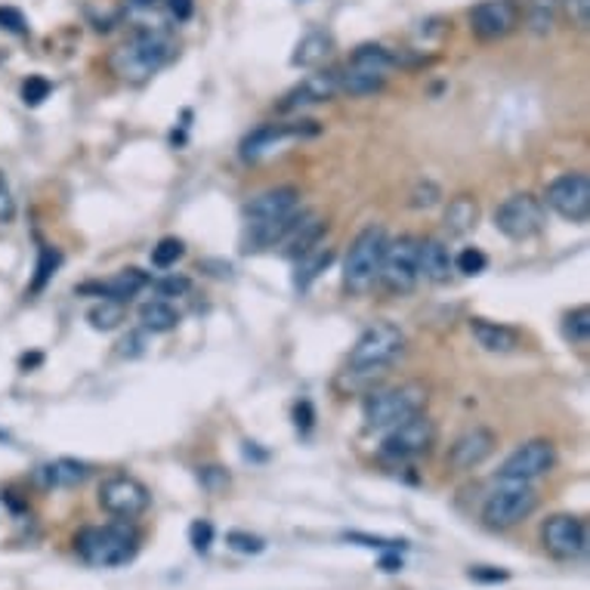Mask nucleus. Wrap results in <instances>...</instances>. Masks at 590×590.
<instances>
[{
	"label": "nucleus",
	"instance_id": "obj_1",
	"mask_svg": "<svg viewBox=\"0 0 590 590\" xmlns=\"http://www.w3.org/2000/svg\"><path fill=\"white\" fill-rule=\"evenodd\" d=\"M300 213V192L294 186H276L245 204V251L276 247Z\"/></svg>",
	"mask_w": 590,
	"mask_h": 590
},
{
	"label": "nucleus",
	"instance_id": "obj_2",
	"mask_svg": "<svg viewBox=\"0 0 590 590\" xmlns=\"http://www.w3.org/2000/svg\"><path fill=\"white\" fill-rule=\"evenodd\" d=\"M177 44L162 29H140L109 53V71L124 84H146L174 59Z\"/></svg>",
	"mask_w": 590,
	"mask_h": 590
},
{
	"label": "nucleus",
	"instance_id": "obj_3",
	"mask_svg": "<svg viewBox=\"0 0 590 590\" xmlns=\"http://www.w3.org/2000/svg\"><path fill=\"white\" fill-rule=\"evenodd\" d=\"M75 554L93 569L127 566L140 554V532L124 520L105 525H84L75 535Z\"/></svg>",
	"mask_w": 590,
	"mask_h": 590
},
{
	"label": "nucleus",
	"instance_id": "obj_4",
	"mask_svg": "<svg viewBox=\"0 0 590 590\" xmlns=\"http://www.w3.org/2000/svg\"><path fill=\"white\" fill-rule=\"evenodd\" d=\"M405 353V334L393 322H375L359 334L356 346L349 349L346 375L349 378H371L383 375L399 356Z\"/></svg>",
	"mask_w": 590,
	"mask_h": 590
},
{
	"label": "nucleus",
	"instance_id": "obj_5",
	"mask_svg": "<svg viewBox=\"0 0 590 590\" xmlns=\"http://www.w3.org/2000/svg\"><path fill=\"white\" fill-rule=\"evenodd\" d=\"M387 242H390V238H387L383 226H365V230L353 238V245L346 251L344 260V291L361 297L378 285Z\"/></svg>",
	"mask_w": 590,
	"mask_h": 590
},
{
	"label": "nucleus",
	"instance_id": "obj_6",
	"mask_svg": "<svg viewBox=\"0 0 590 590\" xmlns=\"http://www.w3.org/2000/svg\"><path fill=\"white\" fill-rule=\"evenodd\" d=\"M426 405V387L411 380V383H399L390 390H378L365 399L361 405V418L368 430H390V426L409 421L414 414H421Z\"/></svg>",
	"mask_w": 590,
	"mask_h": 590
},
{
	"label": "nucleus",
	"instance_id": "obj_7",
	"mask_svg": "<svg viewBox=\"0 0 590 590\" xmlns=\"http://www.w3.org/2000/svg\"><path fill=\"white\" fill-rule=\"evenodd\" d=\"M504 486H498L486 504H482V525L492 528V532H508L513 525L525 523L535 510H538V492L528 486V482H508L501 479Z\"/></svg>",
	"mask_w": 590,
	"mask_h": 590
},
{
	"label": "nucleus",
	"instance_id": "obj_8",
	"mask_svg": "<svg viewBox=\"0 0 590 590\" xmlns=\"http://www.w3.org/2000/svg\"><path fill=\"white\" fill-rule=\"evenodd\" d=\"M544 216H547V211H544L542 198H535L532 192H516V196H510L508 201L498 204L494 226L510 242H528L544 230Z\"/></svg>",
	"mask_w": 590,
	"mask_h": 590
},
{
	"label": "nucleus",
	"instance_id": "obj_9",
	"mask_svg": "<svg viewBox=\"0 0 590 590\" xmlns=\"http://www.w3.org/2000/svg\"><path fill=\"white\" fill-rule=\"evenodd\" d=\"M378 281L390 294H411L418 288L421 272H418V238L414 235H399L393 242H387Z\"/></svg>",
	"mask_w": 590,
	"mask_h": 590
},
{
	"label": "nucleus",
	"instance_id": "obj_10",
	"mask_svg": "<svg viewBox=\"0 0 590 590\" xmlns=\"http://www.w3.org/2000/svg\"><path fill=\"white\" fill-rule=\"evenodd\" d=\"M148 504H152V494L136 476H109L99 486V508L105 510L109 516H115V520L133 523V520H140L146 513Z\"/></svg>",
	"mask_w": 590,
	"mask_h": 590
},
{
	"label": "nucleus",
	"instance_id": "obj_11",
	"mask_svg": "<svg viewBox=\"0 0 590 590\" xmlns=\"http://www.w3.org/2000/svg\"><path fill=\"white\" fill-rule=\"evenodd\" d=\"M433 445H436V424L421 411L409 421L390 426V433L383 436V445H380V455L399 464V460L421 458Z\"/></svg>",
	"mask_w": 590,
	"mask_h": 590
},
{
	"label": "nucleus",
	"instance_id": "obj_12",
	"mask_svg": "<svg viewBox=\"0 0 590 590\" xmlns=\"http://www.w3.org/2000/svg\"><path fill=\"white\" fill-rule=\"evenodd\" d=\"M544 201L554 213H559L569 223H588L590 220V180L588 174L572 170V174H559L557 180L547 182Z\"/></svg>",
	"mask_w": 590,
	"mask_h": 590
},
{
	"label": "nucleus",
	"instance_id": "obj_13",
	"mask_svg": "<svg viewBox=\"0 0 590 590\" xmlns=\"http://www.w3.org/2000/svg\"><path fill=\"white\" fill-rule=\"evenodd\" d=\"M557 464V448L547 439H528L516 452H510L508 460L501 464L498 476L508 482H532L538 476H547Z\"/></svg>",
	"mask_w": 590,
	"mask_h": 590
},
{
	"label": "nucleus",
	"instance_id": "obj_14",
	"mask_svg": "<svg viewBox=\"0 0 590 590\" xmlns=\"http://www.w3.org/2000/svg\"><path fill=\"white\" fill-rule=\"evenodd\" d=\"M542 542L550 557L569 563L588 550V525L572 513H557L542 525Z\"/></svg>",
	"mask_w": 590,
	"mask_h": 590
},
{
	"label": "nucleus",
	"instance_id": "obj_15",
	"mask_svg": "<svg viewBox=\"0 0 590 590\" xmlns=\"http://www.w3.org/2000/svg\"><path fill=\"white\" fill-rule=\"evenodd\" d=\"M516 25H520L516 0H482L470 10V32L486 44L508 37L510 32H516Z\"/></svg>",
	"mask_w": 590,
	"mask_h": 590
},
{
	"label": "nucleus",
	"instance_id": "obj_16",
	"mask_svg": "<svg viewBox=\"0 0 590 590\" xmlns=\"http://www.w3.org/2000/svg\"><path fill=\"white\" fill-rule=\"evenodd\" d=\"M494 448H498V436H494L489 426H474L467 433H460L455 445L448 448V458L445 464L452 467V474H470L476 467H482L486 460L492 458Z\"/></svg>",
	"mask_w": 590,
	"mask_h": 590
},
{
	"label": "nucleus",
	"instance_id": "obj_17",
	"mask_svg": "<svg viewBox=\"0 0 590 590\" xmlns=\"http://www.w3.org/2000/svg\"><path fill=\"white\" fill-rule=\"evenodd\" d=\"M319 133V124L315 121H281V124H260L257 131H251L242 140V158L245 162H257L266 152L285 143V140H297V136H312Z\"/></svg>",
	"mask_w": 590,
	"mask_h": 590
},
{
	"label": "nucleus",
	"instance_id": "obj_18",
	"mask_svg": "<svg viewBox=\"0 0 590 590\" xmlns=\"http://www.w3.org/2000/svg\"><path fill=\"white\" fill-rule=\"evenodd\" d=\"M341 93V71L325 68V71H312L303 81L294 84L285 99H281V112H300V109H310L319 102H329Z\"/></svg>",
	"mask_w": 590,
	"mask_h": 590
},
{
	"label": "nucleus",
	"instance_id": "obj_19",
	"mask_svg": "<svg viewBox=\"0 0 590 590\" xmlns=\"http://www.w3.org/2000/svg\"><path fill=\"white\" fill-rule=\"evenodd\" d=\"M325 230H329V226H325V220H322L319 213L300 211L294 216V223L288 226V232L281 235V242L276 247H279L285 257L297 260V257L310 254L312 247H319V242H322Z\"/></svg>",
	"mask_w": 590,
	"mask_h": 590
},
{
	"label": "nucleus",
	"instance_id": "obj_20",
	"mask_svg": "<svg viewBox=\"0 0 590 590\" xmlns=\"http://www.w3.org/2000/svg\"><path fill=\"white\" fill-rule=\"evenodd\" d=\"M418 272L421 279L433 281V285H445L455 272V257L439 238H424L418 242Z\"/></svg>",
	"mask_w": 590,
	"mask_h": 590
},
{
	"label": "nucleus",
	"instance_id": "obj_21",
	"mask_svg": "<svg viewBox=\"0 0 590 590\" xmlns=\"http://www.w3.org/2000/svg\"><path fill=\"white\" fill-rule=\"evenodd\" d=\"M143 288H148V276L136 266L121 269L115 279L99 281V285H81V294H99L102 300H115V303H127L140 294Z\"/></svg>",
	"mask_w": 590,
	"mask_h": 590
},
{
	"label": "nucleus",
	"instance_id": "obj_22",
	"mask_svg": "<svg viewBox=\"0 0 590 590\" xmlns=\"http://www.w3.org/2000/svg\"><path fill=\"white\" fill-rule=\"evenodd\" d=\"M470 334L486 353H513L520 346V331L492 319H470Z\"/></svg>",
	"mask_w": 590,
	"mask_h": 590
},
{
	"label": "nucleus",
	"instance_id": "obj_23",
	"mask_svg": "<svg viewBox=\"0 0 590 590\" xmlns=\"http://www.w3.org/2000/svg\"><path fill=\"white\" fill-rule=\"evenodd\" d=\"M87 476H90V467L75 458H59L47 464V467H41V479L49 489H75V486H81Z\"/></svg>",
	"mask_w": 590,
	"mask_h": 590
},
{
	"label": "nucleus",
	"instance_id": "obj_24",
	"mask_svg": "<svg viewBox=\"0 0 590 590\" xmlns=\"http://www.w3.org/2000/svg\"><path fill=\"white\" fill-rule=\"evenodd\" d=\"M334 49V41H331L329 32H310L307 37H300L294 56H291V66L297 68H315L322 66Z\"/></svg>",
	"mask_w": 590,
	"mask_h": 590
},
{
	"label": "nucleus",
	"instance_id": "obj_25",
	"mask_svg": "<svg viewBox=\"0 0 590 590\" xmlns=\"http://www.w3.org/2000/svg\"><path fill=\"white\" fill-rule=\"evenodd\" d=\"M476 223H479V204H476V198L470 196H458L448 201V208H445V230L448 235H467V232L476 230Z\"/></svg>",
	"mask_w": 590,
	"mask_h": 590
},
{
	"label": "nucleus",
	"instance_id": "obj_26",
	"mask_svg": "<svg viewBox=\"0 0 590 590\" xmlns=\"http://www.w3.org/2000/svg\"><path fill=\"white\" fill-rule=\"evenodd\" d=\"M349 68H361V71H378V75H390V68L399 66V56L383 44H361L353 49L349 56Z\"/></svg>",
	"mask_w": 590,
	"mask_h": 590
},
{
	"label": "nucleus",
	"instance_id": "obj_27",
	"mask_svg": "<svg viewBox=\"0 0 590 590\" xmlns=\"http://www.w3.org/2000/svg\"><path fill=\"white\" fill-rule=\"evenodd\" d=\"M331 260H334V251H331V247H312L310 254L297 257V272H294L297 291H307L312 281L329 269Z\"/></svg>",
	"mask_w": 590,
	"mask_h": 590
},
{
	"label": "nucleus",
	"instance_id": "obj_28",
	"mask_svg": "<svg viewBox=\"0 0 590 590\" xmlns=\"http://www.w3.org/2000/svg\"><path fill=\"white\" fill-rule=\"evenodd\" d=\"M383 87H387V75H378V71H361L349 66L341 71V93H349V97H375Z\"/></svg>",
	"mask_w": 590,
	"mask_h": 590
},
{
	"label": "nucleus",
	"instance_id": "obj_29",
	"mask_svg": "<svg viewBox=\"0 0 590 590\" xmlns=\"http://www.w3.org/2000/svg\"><path fill=\"white\" fill-rule=\"evenodd\" d=\"M140 322L152 334H167V331H174L180 325V312L174 310L167 300H148V303L140 307Z\"/></svg>",
	"mask_w": 590,
	"mask_h": 590
},
{
	"label": "nucleus",
	"instance_id": "obj_30",
	"mask_svg": "<svg viewBox=\"0 0 590 590\" xmlns=\"http://www.w3.org/2000/svg\"><path fill=\"white\" fill-rule=\"evenodd\" d=\"M59 263H63V254L56 251V247H41V254H37V266H34V279L32 288H29V294H41L44 288L49 285V279L56 276V269H59Z\"/></svg>",
	"mask_w": 590,
	"mask_h": 590
},
{
	"label": "nucleus",
	"instance_id": "obj_31",
	"mask_svg": "<svg viewBox=\"0 0 590 590\" xmlns=\"http://www.w3.org/2000/svg\"><path fill=\"white\" fill-rule=\"evenodd\" d=\"M87 322L97 331H112L124 322V303H115V300H102L93 310L87 312Z\"/></svg>",
	"mask_w": 590,
	"mask_h": 590
},
{
	"label": "nucleus",
	"instance_id": "obj_32",
	"mask_svg": "<svg viewBox=\"0 0 590 590\" xmlns=\"http://www.w3.org/2000/svg\"><path fill=\"white\" fill-rule=\"evenodd\" d=\"M182 254H186V245H182L180 238L167 235V238H162L158 245L152 247V266L155 269H170V266H177L182 260Z\"/></svg>",
	"mask_w": 590,
	"mask_h": 590
},
{
	"label": "nucleus",
	"instance_id": "obj_33",
	"mask_svg": "<svg viewBox=\"0 0 590 590\" xmlns=\"http://www.w3.org/2000/svg\"><path fill=\"white\" fill-rule=\"evenodd\" d=\"M563 334L572 341V344H588L590 341V310L588 307H578L566 319H563Z\"/></svg>",
	"mask_w": 590,
	"mask_h": 590
},
{
	"label": "nucleus",
	"instance_id": "obj_34",
	"mask_svg": "<svg viewBox=\"0 0 590 590\" xmlns=\"http://www.w3.org/2000/svg\"><path fill=\"white\" fill-rule=\"evenodd\" d=\"M455 269L460 276H482L489 269V257L479 251V247H464L458 257H455Z\"/></svg>",
	"mask_w": 590,
	"mask_h": 590
},
{
	"label": "nucleus",
	"instance_id": "obj_35",
	"mask_svg": "<svg viewBox=\"0 0 590 590\" xmlns=\"http://www.w3.org/2000/svg\"><path fill=\"white\" fill-rule=\"evenodd\" d=\"M344 538L359 547H371V550H405L409 547V542H402V538H380V535H365V532H346Z\"/></svg>",
	"mask_w": 590,
	"mask_h": 590
},
{
	"label": "nucleus",
	"instance_id": "obj_36",
	"mask_svg": "<svg viewBox=\"0 0 590 590\" xmlns=\"http://www.w3.org/2000/svg\"><path fill=\"white\" fill-rule=\"evenodd\" d=\"M226 544H230L235 554H245V557H257L266 550V542H263L260 535H251V532H230L226 535Z\"/></svg>",
	"mask_w": 590,
	"mask_h": 590
},
{
	"label": "nucleus",
	"instance_id": "obj_37",
	"mask_svg": "<svg viewBox=\"0 0 590 590\" xmlns=\"http://www.w3.org/2000/svg\"><path fill=\"white\" fill-rule=\"evenodd\" d=\"M49 93H53V84H49L44 75H32L29 81L22 84V102L32 105V109L34 105H41Z\"/></svg>",
	"mask_w": 590,
	"mask_h": 590
},
{
	"label": "nucleus",
	"instance_id": "obj_38",
	"mask_svg": "<svg viewBox=\"0 0 590 590\" xmlns=\"http://www.w3.org/2000/svg\"><path fill=\"white\" fill-rule=\"evenodd\" d=\"M213 523L211 520H196V523L189 525V544H192V550L196 554H208L213 547Z\"/></svg>",
	"mask_w": 590,
	"mask_h": 590
},
{
	"label": "nucleus",
	"instance_id": "obj_39",
	"mask_svg": "<svg viewBox=\"0 0 590 590\" xmlns=\"http://www.w3.org/2000/svg\"><path fill=\"white\" fill-rule=\"evenodd\" d=\"M198 479H201V486L211 494H220L230 489V474H226L223 467H201Z\"/></svg>",
	"mask_w": 590,
	"mask_h": 590
},
{
	"label": "nucleus",
	"instance_id": "obj_40",
	"mask_svg": "<svg viewBox=\"0 0 590 590\" xmlns=\"http://www.w3.org/2000/svg\"><path fill=\"white\" fill-rule=\"evenodd\" d=\"M563 16L572 22L575 29H588L590 22V0H559Z\"/></svg>",
	"mask_w": 590,
	"mask_h": 590
},
{
	"label": "nucleus",
	"instance_id": "obj_41",
	"mask_svg": "<svg viewBox=\"0 0 590 590\" xmlns=\"http://www.w3.org/2000/svg\"><path fill=\"white\" fill-rule=\"evenodd\" d=\"M13 220H16V198H13V189H10V182L0 170V226H7Z\"/></svg>",
	"mask_w": 590,
	"mask_h": 590
},
{
	"label": "nucleus",
	"instance_id": "obj_42",
	"mask_svg": "<svg viewBox=\"0 0 590 590\" xmlns=\"http://www.w3.org/2000/svg\"><path fill=\"white\" fill-rule=\"evenodd\" d=\"M0 29H7V32L13 34H25L29 32V22H25V16L19 13L16 7H0Z\"/></svg>",
	"mask_w": 590,
	"mask_h": 590
},
{
	"label": "nucleus",
	"instance_id": "obj_43",
	"mask_svg": "<svg viewBox=\"0 0 590 590\" xmlns=\"http://www.w3.org/2000/svg\"><path fill=\"white\" fill-rule=\"evenodd\" d=\"M470 581H479V585H501V581H508L510 572L504 569H494V566H474L470 572H467Z\"/></svg>",
	"mask_w": 590,
	"mask_h": 590
},
{
	"label": "nucleus",
	"instance_id": "obj_44",
	"mask_svg": "<svg viewBox=\"0 0 590 590\" xmlns=\"http://www.w3.org/2000/svg\"><path fill=\"white\" fill-rule=\"evenodd\" d=\"M411 204L414 208H433V204H439V189L433 186V182H421L418 189H414V196H411Z\"/></svg>",
	"mask_w": 590,
	"mask_h": 590
},
{
	"label": "nucleus",
	"instance_id": "obj_45",
	"mask_svg": "<svg viewBox=\"0 0 590 590\" xmlns=\"http://www.w3.org/2000/svg\"><path fill=\"white\" fill-rule=\"evenodd\" d=\"M155 291L162 297H180L189 291V279H182V276H167V279L155 281Z\"/></svg>",
	"mask_w": 590,
	"mask_h": 590
},
{
	"label": "nucleus",
	"instance_id": "obj_46",
	"mask_svg": "<svg viewBox=\"0 0 590 590\" xmlns=\"http://www.w3.org/2000/svg\"><path fill=\"white\" fill-rule=\"evenodd\" d=\"M167 10L177 22H189L196 13V0H167Z\"/></svg>",
	"mask_w": 590,
	"mask_h": 590
},
{
	"label": "nucleus",
	"instance_id": "obj_47",
	"mask_svg": "<svg viewBox=\"0 0 590 590\" xmlns=\"http://www.w3.org/2000/svg\"><path fill=\"white\" fill-rule=\"evenodd\" d=\"M312 421H315V414H312V405L307 402V399H300V402H297V409H294L297 430H303V433H307V430L312 426Z\"/></svg>",
	"mask_w": 590,
	"mask_h": 590
},
{
	"label": "nucleus",
	"instance_id": "obj_48",
	"mask_svg": "<svg viewBox=\"0 0 590 590\" xmlns=\"http://www.w3.org/2000/svg\"><path fill=\"white\" fill-rule=\"evenodd\" d=\"M380 569H383V572H399V569H402V557H399V550H383V557H380Z\"/></svg>",
	"mask_w": 590,
	"mask_h": 590
},
{
	"label": "nucleus",
	"instance_id": "obj_49",
	"mask_svg": "<svg viewBox=\"0 0 590 590\" xmlns=\"http://www.w3.org/2000/svg\"><path fill=\"white\" fill-rule=\"evenodd\" d=\"M245 458L266 460V452H257V448H254V443H245Z\"/></svg>",
	"mask_w": 590,
	"mask_h": 590
},
{
	"label": "nucleus",
	"instance_id": "obj_50",
	"mask_svg": "<svg viewBox=\"0 0 590 590\" xmlns=\"http://www.w3.org/2000/svg\"><path fill=\"white\" fill-rule=\"evenodd\" d=\"M0 443H10V433H7V430H0Z\"/></svg>",
	"mask_w": 590,
	"mask_h": 590
}]
</instances>
